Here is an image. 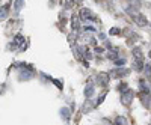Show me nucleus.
<instances>
[{
	"instance_id": "f03ea898",
	"label": "nucleus",
	"mask_w": 151,
	"mask_h": 125,
	"mask_svg": "<svg viewBox=\"0 0 151 125\" xmlns=\"http://www.w3.org/2000/svg\"><path fill=\"white\" fill-rule=\"evenodd\" d=\"M133 96H134V92L133 91H125L124 94H121V101H122V104L124 106H130L132 104V101H133Z\"/></svg>"
},
{
	"instance_id": "2eb2a0df",
	"label": "nucleus",
	"mask_w": 151,
	"mask_h": 125,
	"mask_svg": "<svg viewBox=\"0 0 151 125\" xmlns=\"http://www.w3.org/2000/svg\"><path fill=\"white\" fill-rule=\"evenodd\" d=\"M20 77H21V80H29V79H32V72H21Z\"/></svg>"
},
{
	"instance_id": "dca6fc26",
	"label": "nucleus",
	"mask_w": 151,
	"mask_h": 125,
	"mask_svg": "<svg viewBox=\"0 0 151 125\" xmlns=\"http://www.w3.org/2000/svg\"><path fill=\"white\" fill-rule=\"evenodd\" d=\"M106 95H107V92H103V95H101V96H98V99H97V103H95V106H100V104H103V101H104V98H106Z\"/></svg>"
},
{
	"instance_id": "9b49d317",
	"label": "nucleus",
	"mask_w": 151,
	"mask_h": 125,
	"mask_svg": "<svg viewBox=\"0 0 151 125\" xmlns=\"http://www.w3.org/2000/svg\"><path fill=\"white\" fill-rule=\"evenodd\" d=\"M127 118L125 116H116L115 118V125H127Z\"/></svg>"
},
{
	"instance_id": "6ab92c4d",
	"label": "nucleus",
	"mask_w": 151,
	"mask_h": 125,
	"mask_svg": "<svg viewBox=\"0 0 151 125\" xmlns=\"http://www.w3.org/2000/svg\"><path fill=\"white\" fill-rule=\"evenodd\" d=\"M83 30H85L86 33H92V32H95V27H94V26H88V24H86V26L83 27Z\"/></svg>"
},
{
	"instance_id": "ddd939ff",
	"label": "nucleus",
	"mask_w": 151,
	"mask_h": 125,
	"mask_svg": "<svg viewBox=\"0 0 151 125\" xmlns=\"http://www.w3.org/2000/svg\"><path fill=\"white\" fill-rule=\"evenodd\" d=\"M6 17H8V5H5L2 8V14H0V18L2 20H6Z\"/></svg>"
},
{
	"instance_id": "423d86ee",
	"label": "nucleus",
	"mask_w": 151,
	"mask_h": 125,
	"mask_svg": "<svg viewBox=\"0 0 151 125\" xmlns=\"http://www.w3.org/2000/svg\"><path fill=\"white\" fill-rule=\"evenodd\" d=\"M139 91H141V94H150L151 92V87H150L147 80H144V79L139 80Z\"/></svg>"
},
{
	"instance_id": "4be33fe9",
	"label": "nucleus",
	"mask_w": 151,
	"mask_h": 125,
	"mask_svg": "<svg viewBox=\"0 0 151 125\" xmlns=\"http://www.w3.org/2000/svg\"><path fill=\"white\" fill-rule=\"evenodd\" d=\"M104 51V48H101V47H95V53H103Z\"/></svg>"
},
{
	"instance_id": "f3484780",
	"label": "nucleus",
	"mask_w": 151,
	"mask_h": 125,
	"mask_svg": "<svg viewBox=\"0 0 151 125\" xmlns=\"http://www.w3.org/2000/svg\"><path fill=\"white\" fill-rule=\"evenodd\" d=\"M113 64H115L116 66H121V65H125V59H115V60H113Z\"/></svg>"
},
{
	"instance_id": "20e7f679",
	"label": "nucleus",
	"mask_w": 151,
	"mask_h": 125,
	"mask_svg": "<svg viewBox=\"0 0 151 125\" xmlns=\"http://www.w3.org/2000/svg\"><path fill=\"white\" fill-rule=\"evenodd\" d=\"M133 21L137 24V26H141V27H144V26L148 24V20L145 18L144 14H141V12H136V14L133 15Z\"/></svg>"
},
{
	"instance_id": "39448f33",
	"label": "nucleus",
	"mask_w": 151,
	"mask_h": 125,
	"mask_svg": "<svg viewBox=\"0 0 151 125\" xmlns=\"http://www.w3.org/2000/svg\"><path fill=\"white\" fill-rule=\"evenodd\" d=\"M110 77V74H107V72H100L98 76H97V83L100 84V86H107V83H109V79Z\"/></svg>"
},
{
	"instance_id": "5701e85b",
	"label": "nucleus",
	"mask_w": 151,
	"mask_h": 125,
	"mask_svg": "<svg viewBox=\"0 0 151 125\" xmlns=\"http://www.w3.org/2000/svg\"><path fill=\"white\" fill-rule=\"evenodd\" d=\"M52 81H53V83H55V84H56V86L59 87V89H62V84H60V83H59L58 80H53V79H52Z\"/></svg>"
},
{
	"instance_id": "0eeeda50",
	"label": "nucleus",
	"mask_w": 151,
	"mask_h": 125,
	"mask_svg": "<svg viewBox=\"0 0 151 125\" xmlns=\"http://www.w3.org/2000/svg\"><path fill=\"white\" fill-rule=\"evenodd\" d=\"M71 26H73V30L74 32H79L80 30V17L79 15L73 14V17H71Z\"/></svg>"
},
{
	"instance_id": "b1692460",
	"label": "nucleus",
	"mask_w": 151,
	"mask_h": 125,
	"mask_svg": "<svg viewBox=\"0 0 151 125\" xmlns=\"http://www.w3.org/2000/svg\"><path fill=\"white\" fill-rule=\"evenodd\" d=\"M98 38H100V39H106V35H103V33H100V35H98Z\"/></svg>"
},
{
	"instance_id": "f257e3e1",
	"label": "nucleus",
	"mask_w": 151,
	"mask_h": 125,
	"mask_svg": "<svg viewBox=\"0 0 151 125\" xmlns=\"http://www.w3.org/2000/svg\"><path fill=\"white\" fill-rule=\"evenodd\" d=\"M79 17H80V20H89V21H95L97 20V15L94 14L91 9H88V8H82L80 9Z\"/></svg>"
},
{
	"instance_id": "1a4fd4ad",
	"label": "nucleus",
	"mask_w": 151,
	"mask_h": 125,
	"mask_svg": "<svg viewBox=\"0 0 151 125\" xmlns=\"http://www.w3.org/2000/svg\"><path fill=\"white\" fill-rule=\"evenodd\" d=\"M92 95H94V84L89 83V84L85 87V96H86V98H91Z\"/></svg>"
},
{
	"instance_id": "a211bd4d",
	"label": "nucleus",
	"mask_w": 151,
	"mask_h": 125,
	"mask_svg": "<svg viewBox=\"0 0 151 125\" xmlns=\"http://www.w3.org/2000/svg\"><path fill=\"white\" fill-rule=\"evenodd\" d=\"M118 89H119L121 94H124L125 91H129V89H127V84H125V83H119V84H118Z\"/></svg>"
},
{
	"instance_id": "393cba45",
	"label": "nucleus",
	"mask_w": 151,
	"mask_h": 125,
	"mask_svg": "<svg viewBox=\"0 0 151 125\" xmlns=\"http://www.w3.org/2000/svg\"><path fill=\"white\" fill-rule=\"evenodd\" d=\"M148 57L151 59V50H150V51H148Z\"/></svg>"
},
{
	"instance_id": "9d476101",
	"label": "nucleus",
	"mask_w": 151,
	"mask_h": 125,
	"mask_svg": "<svg viewBox=\"0 0 151 125\" xmlns=\"http://www.w3.org/2000/svg\"><path fill=\"white\" fill-rule=\"evenodd\" d=\"M60 116H62V119H65V121L68 122V121H70V118H71L70 110H68L67 107H62V109H60Z\"/></svg>"
},
{
	"instance_id": "412c9836",
	"label": "nucleus",
	"mask_w": 151,
	"mask_h": 125,
	"mask_svg": "<svg viewBox=\"0 0 151 125\" xmlns=\"http://www.w3.org/2000/svg\"><path fill=\"white\" fill-rule=\"evenodd\" d=\"M14 5H15L14 8H15V9L18 11V9L21 8V5H23V0H15V3H14Z\"/></svg>"
},
{
	"instance_id": "f8f14e48",
	"label": "nucleus",
	"mask_w": 151,
	"mask_h": 125,
	"mask_svg": "<svg viewBox=\"0 0 151 125\" xmlns=\"http://www.w3.org/2000/svg\"><path fill=\"white\" fill-rule=\"evenodd\" d=\"M133 56H134V59H142V50L139 48V47H134L133 48Z\"/></svg>"
},
{
	"instance_id": "7ed1b4c3",
	"label": "nucleus",
	"mask_w": 151,
	"mask_h": 125,
	"mask_svg": "<svg viewBox=\"0 0 151 125\" xmlns=\"http://www.w3.org/2000/svg\"><path fill=\"white\" fill-rule=\"evenodd\" d=\"M109 74H110V77H113V79H122L124 76H127V74H129V71L121 68V66H116L115 69H112Z\"/></svg>"
},
{
	"instance_id": "6e6552de",
	"label": "nucleus",
	"mask_w": 151,
	"mask_h": 125,
	"mask_svg": "<svg viewBox=\"0 0 151 125\" xmlns=\"http://www.w3.org/2000/svg\"><path fill=\"white\" fill-rule=\"evenodd\" d=\"M133 68H134V71H137V72H142L144 68H145L142 59H134V62H133Z\"/></svg>"
},
{
	"instance_id": "aec40b11",
	"label": "nucleus",
	"mask_w": 151,
	"mask_h": 125,
	"mask_svg": "<svg viewBox=\"0 0 151 125\" xmlns=\"http://www.w3.org/2000/svg\"><path fill=\"white\" fill-rule=\"evenodd\" d=\"M109 33H110V35H121V32H119L118 27H112V29L109 30Z\"/></svg>"
},
{
	"instance_id": "4468645a",
	"label": "nucleus",
	"mask_w": 151,
	"mask_h": 125,
	"mask_svg": "<svg viewBox=\"0 0 151 125\" xmlns=\"http://www.w3.org/2000/svg\"><path fill=\"white\" fill-rule=\"evenodd\" d=\"M144 72H145V76H147V77H151V64H147V65H145Z\"/></svg>"
}]
</instances>
